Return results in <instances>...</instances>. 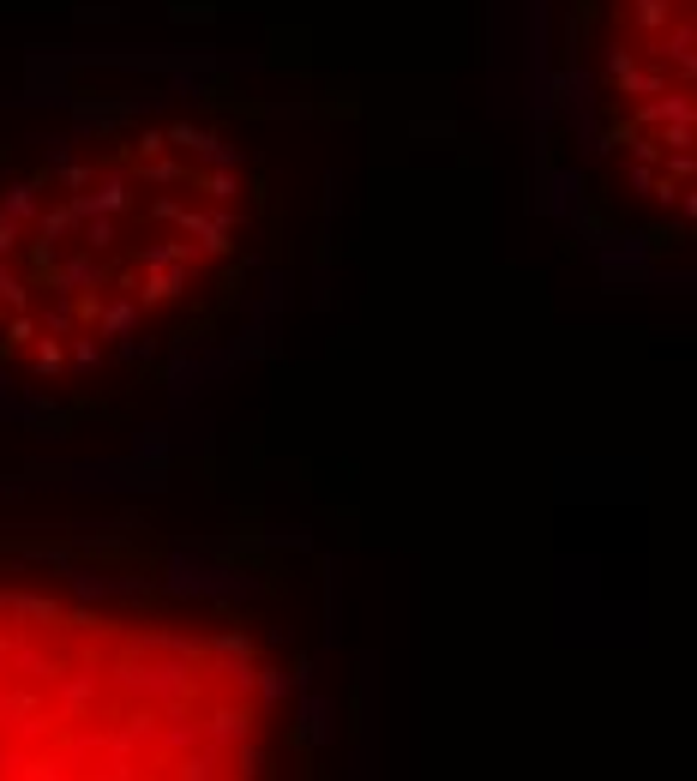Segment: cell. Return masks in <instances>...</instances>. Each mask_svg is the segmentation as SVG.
I'll use <instances>...</instances> for the list:
<instances>
[{
	"instance_id": "obj_1",
	"label": "cell",
	"mask_w": 697,
	"mask_h": 781,
	"mask_svg": "<svg viewBox=\"0 0 697 781\" xmlns=\"http://www.w3.org/2000/svg\"><path fill=\"white\" fill-rule=\"evenodd\" d=\"M253 193L223 139L85 132L0 193V361L85 385L151 361L229 295Z\"/></svg>"
},
{
	"instance_id": "obj_2",
	"label": "cell",
	"mask_w": 697,
	"mask_h": 781,
	"mask_svg": "<svg viewBox=\"0 0 697 781\" xmlns=\"http://www.w3.org/2000/svg\"><path fill=\"white\" fill-rule=\"evenodd\" d=\"M0 781H259L247 643L0 595Z\"/></svg>"
},
{
	"instance_id": "obj_3",
	"label": "cell",
	"mask_w": 697,
	"mask_h": 781,
	"mask_svg": "<svg viewBox=\"0 0 697 781\" xmlns=\"http://www.w3.org/2000/svg\"><path fill=\"white\" fill-rule=\"evenodd\" d=\"M596 145L655 217H692V0H601L583 60Z\"/></svg>"
}]
</instances>
